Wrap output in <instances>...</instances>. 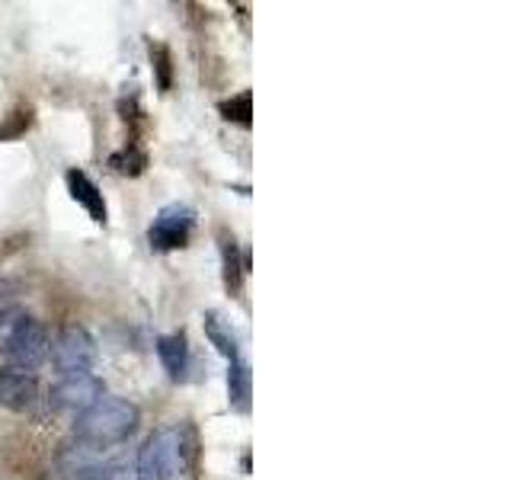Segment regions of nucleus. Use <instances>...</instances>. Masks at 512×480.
I'll return each mask as SVG.
<instances>
[{
    "label": "nucleus",
    "mask_w": 512,
    "mask_h": 480,
    "mask_svg": "<svg viewBox=\"0 0 512 480\" xmlns=\"http://www.w3.org/2000/svg\"><path fill=\"white\" fill-rule=\"evenodd\" d=\"M135 426H138V407L132 400L116 397V394H103L93 407L77 413L74 436L84 445L109 448V445L125 442L135 432Z\"/></svg>",
    "instance_id": "nucleus-1"
},
{
    "label": "nucleus",
    "mask_w": 512,
    "mask_h": 480,
    "mask_svg": "<svg viewBox=\"0 0 512 480\" xmlns=\"http://www.w3.org/2000/svg\"><path fill=\"white\" fill-rule=\"evenodd\" d=\"M180 468H183L180 432H176V426L154 429L138 448V461H135L138 480H176V471Z\"/></svg>",
    "instance_id": "nucleus-2"
},
{
    "label": "nucleus",
    "mask_w": 512,
    "mask_h": 480,
    "mask_svg": "<svg viewBox=\"0 0 512 480\" xmlns=\"http://www.w3.org/2000/svg\"><path fill=\"white\" fill-rule=\"evenodd\" d=\"M48 349H52V340H48L45 324L36 317H20L4 340V356L16 372H32V368L45 365Z\"/></svg>",
    "instance_id": "nucleus-3"
},
{
    "label": "nucleus",
    "mask_w": 512,
    "mask_h": 480,
    "mask_svg": "<svg viewBox=\"0 0 512 480\" xmlns=\"http://www.w3.org/2000/svg\"><path fill=\"white\" fill-rule=\"evenodd\" d=\"M55 368L64 375H90V368L96 365V340L77 324L61 327L52 349H48Z\"/></svg>",
    "instance_id": "nucleus-4"
},
{
    "label": "nucleus",
    "mask_w": 512,
    "mask_h": 480,
    "mask_svg": "<svg viewBox=\"0 0 512 480\" xmlns=\"http://www.w3.org/2000/svg\"><path fill=\"white\" fill-rule=\"evenodd\" d=\"M192 231H196V208L186 202H170L154 215L148 240L154 250H183L189 244Z\"/></svg>",
    "instance_id": "nucleus-5"
},
{
    "label": "nucleus",
    "mask_w": 512,
    "mask_h": 480,
    "mask_svg": "<svg viewBox=\"0 0 512 480\" xmlns=\"http://www.w3.org/2000/svg\"><path fill=\"white\" fill-rule=\"evenodd\" d=\"M106 394L103 381L96 375H64L48 391V407L61 413H84Z\"/></svg>",
    "instance_id": "nucleus-6"
},
{
    "label": "nucleus",
    "mask_w": 512,
    "mask_h": 480,
    "mask_svg": "<svg viewBox=\"0 0 512 480\" xmlns=\"http://www.w3.org/2000/svg\"><path fill=\"white\" fill-rule=\"evenodd\" d=\"M39 400V381L29 372H16V368H0V407L13 413H26L36 407Z\"/></svg>",
    "instance_id": "nucleus-7"
},
{
    "label": "nucleus",
    "mask_w": 512,
    "mask_h": 480,
    "mask_svg": "<svg viewBox=\"0 0 512 480\" xmlns=\"http://www.w3.org/2000/svg\"><path fill=\"white\" fill-rule=\"evenodd\" d=\"M64 183H68V192L77 205H84V212L96 221V224H106L109 212H106V199L100 186H96L84 170H68L64 173Z\"/></svg>",
    "instance_id": "nucleus-8"
},
{
    "label": "nucleus",
    "mask_w": 512,
    "mask_h": 480,
    "mask_svg": "<svg viewBox=\"0 0 512 480\" xmlns=\"http://www.w3.org/2000/svg\"><path fill=\"white\" fill-rule=\"evenodd\" d=\"M157 359L164 365L170 381H183L189 372V343L186 333H164L157 336Z\"/></svg>",
    "instance_id": "nucleus-9"
},
{
    "label": "nucleus",
    "mask_w": 512,
    "mask_h": 480,
    "mask_svg": "<svg viewBox=\"0 0 512 480\" xmlns=\"http://www.w3.org/2000/svg\"><path fill=\"white\" fill-rule=\"evenodd\" d=\"M202 324H205V336H208V343H212L224 359L234 362L240 359V346H237V336L231 330V324L224 320L218 311H205L202 317Z\"/></svg>",
    "instance_id": "nucleus-10"
},
{
    "label": "nucleus",
    "mask_w": 512,
    "mask_h": 480,
    "mask_svg": "<svg viewBox=\"0 0 512 480\" xmlns=\"http://www.w3.org/2000/svg\"><path fill=\"white\" fill-rule=\"evenodd\" d=\"M250 391H253L250 362L247 359H234L228 365V404L237 413H247L250 410Z\"/></svg>",
    "instance_id": "nucleus-11"
},
{
    "label": "nucleus",
    "mask_w": 512,
    "mask_h": 480,
    "mask_svg": "<svg viewBox=\"0 0 512 480\" xmlns=\"http://www.w3.org/2000/svg\"><path fill=\"white\" fill-rule=\"evenodd\" d=\"M221 260H224V282H228V288L237 295L247 263H240V260H237V240L228 237V234H221Z\"/></svg>",
    "instance_id": "nucleus-12"
},
{
    "label": "nucleus",
    "mask_w": 512,
    "mask_h": 480,
    "mask_svg": "<svg viewBox=\"0 0 512 480\" xmlns=\"http://www.w3.org/2000/svg\"><path fill=\"white\" fill-rule=\"evenodd\" d=\"M221 112H224V119H231V122H240V125H250V116H253V109H250V93H237L234 100H224L221 103Z\"/></svg>",
    "instance_id": "nucleus-13"
},
{
    "label": "nucleus",
    "mask_w": 512,
    "mask_h": 480,
    "mask_svg": "<svg viewBox=\"0 0 512 480\" xmlns=\"http://www.w3.org/2000/svg\"><path fill=\"white\" fill-rule=\"evenodd\" d=\"M109 164L116 167L119 173H141L144 164H148V157H144L141 151H135V148H122L119 154H112Z\"/></svg>",
    "instance_id": "nucleus-14"
},
{
    "label": "nucleus",
    "mask_w": 512,
    "mask_h": 480,
    "mask_svg": "<svg viewBox=\"0 0 512 480\" xmlns=\"http://www.w3.org/2000/svg\"><path fill=\"white\" fill-rule=\"evenodd\" d=\"M157 55V71H160V90H170V52L164 45H151V58Z\"/></svg>",
    "instance_id": "nucleus-15"
},
{
    "label": "nucleus",
    "mask_w": 512,
    "mask_h": 480,
    "mask_svg": "<svg viewBox=\"0 0 512 480\" xmlns=\"http://www.w3.org/2000/svg\"><path fill=\"white\" fill-rule=\"evenodd\" d=\"M103 480H138V474H135V464H112V468L103 474Z\"/></svg>",
    "instance_id": "nucleus-16"
}]
</instances>
